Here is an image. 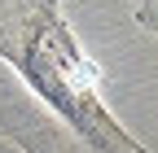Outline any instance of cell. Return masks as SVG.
Instances as JSON below:
<instances>
[{
  "label": "cell",
  "mask_w": 158,
  "mask_h": 153,
  "mask_svg": "<svg viewBox=\"0 0 158 153\" xmlns=\"http://www.w3.org/2000/svg\"><path fill=\"white\" fill-rule=\"evenodd\" d=\"M0 57L31 96L92 153H149L101 101V66L84 57L66 18L48 5L0 9Z\"/></svg>",
  "instance_id": "obj_1"
}]
</instances>
